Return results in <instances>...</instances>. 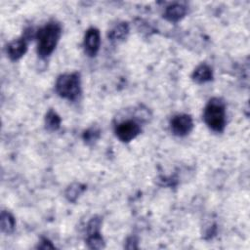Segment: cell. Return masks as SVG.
<instances>
[{"label":"cell","mask_w":250,"mask_h":250,"mask_svg":"<svg viewBox=\"0 0 250 250\" xmlns=\"http://www.w3.org/2000/svg\"><path fill=\"white\" fill-rule=\"evenodd\" d=\"M84 189H85L84 186H82L80 184H73L67 188L65 196L67 197V199L69 201H75L76 198L83 192Z\"/></svg>","instance_id":"13"},{"label":"cell","mask_w":250,"mask_h":250,"mask_svg":"<svg viewBox=\"0 0 250 250\" xmlns=\"http://www.w3.org/2000/svg\"><path fill=\"white\" fill-rule=\"evenodd\" d=\"M16 221L11 213L7 211H2L1 213V230L4 233H12L15 229Z\"/></svg>","instance_id":"11"},{"label":"cell","mask_w":250,"mask_h":250,"mask_svg":"<svg viewBox=\"0 0 250 250\" xmlns=\"http://www.w3.org/2000/svg\"><path fill=\"white\" fill-rule=\"evenodd\" d=\"M99 137H100V130L96 128H90L87 131H85L83 134V139L87 144L95 142Z\"/></svg>","instance_id":"15"},{"label":"cell","mask_w":250,"mask_h":250,"mask_svg":"<svg viewBox=\"0 0 250 250\" xmlns=\"http://www.w3.org/2000/svg\"><path fill=\"white\" fill-rule=\"evenodd\" d=\"M45 125L46 129L49 131H56L60 128L61 125V118L57 114L56 111L53 109H50L45 117Z\"/></svg>","instance_id":"12"},{"label":"cell","mask_w":250,"mask_h":250,"mask_svg":"<svg viewBox=\"0 0 250 250\" xmlns=\"http://www.w3.org/2000/svg\"><path fill=\"white\" fill-rule=\"evenodd\" d=\"M170 127L174 135L184 137L192 130L193 121L190 115L181 113L173 116V118L170 121Z\"/></svg>","instance_id":"4"},{"label":"cell","mask_w":250,"mask_h":250,"mask_svg":"<svg viewBox=\"0 0 250 250\" xmlns=\"http://www.w3.org/2000/svg\"><path fill=\"white\" fill-rule=\"evenodd\" d=\"M205 124L214 132H223L226 127V106L219 98L211 99L203 112Z\"/></svg>","instance_id":"2"},{"label":"cell","mask_w":250,"mask_h":250,"mask_svg":"<svg viewBox=\"0 0 250 250\" xmlns=\"http://www.w3.org/2000/svg\"><path fill=\"white\" fill-rule=\"evenodd\" d=\"M141 133L140 125L134 120H126L119 123L115 127L116 137L124 143H128L135 139Z\"/></svg>","instance_id":"5"},{"label":"cell","mask_w":250,"mask_h":250,"mask_svg":"<svg viewBox=\"0 0 250 250\" xmlns=\"http://www.w3.org/2000/svg\"><path fill=\"white\" fill-rule=\"evenodd\" d=\"M27 50V44L24 38H18L10 42L7 46V54L12 61L21 59Z\"/></svg>","instance_id":"7"},{"label":"cell","mask_w":250,"mask_h":250,"mask_svg":"<svg viewBox=\"0 0 250 250\" xmlns=\"http://www.w3.org/2000/svg\"><path fill=\"white\" fill-rule=\"evenodd\" d=\"M101 36L100 31L96 27H90L87 29L84 36V51L89 57H95L100 49Z\"/></svg>","instance_id":"6"},{"label":"cell","mask_w":250,"mask_h":250,"mask_svg":"<svg viewBox=\"0 0 250 250\" xmlns=\"http://www.w3.org/2000/svg\"><path fill=\"white\" fill-rule=\"evenodd\" d=\"M86 242H87L89 248H91V249H101L104 246V239L101 236L100 232L93 233V234H88Z\"/></svg>","instance_id":"14"},{"label":"cell","mask_w":250,"mask_h":250,"mask_svg":"<svg viewBox=\"0 0 250 250\" xmlns=\"http://www.w3.org/2000/svg\"><path fill=\"white\" fill-rule=\"evenodd\" d=\"M38 248L40 249H53L55 248V246L46 238H43L42 241L40 242V244H38Z\"/></svg>","instance_id":"16"},{"label":"cell","mask_w":250,"mask_h":250,"mask_svg":"<svg viewBox=\"0 0 250 250\" xmlns=\"http://www.w3.org/2000/svg\"><path fill=\"white\" fill-rule=\"evenodd\" d=\"M187 14V7L180 3H174L166 7L164 12V18L171 21L177 22Z\"/></svg>","instance_id":"8"},{"label":"cell","mask_w":250,"mask_h":250,"mask_svg":"<svg viewBox=\"0 0 250 250\" xmlns=\"http://www.w3.org/2000/svg\"><path fill=\"white\" fill-rule=\"evenodd\" d=\"M55 88L60 97L74 101L81 93L79 74L75 72L60 75L56 81Z\"/></svg>","instance_id":"3"},{"label":"cell","mask_w":250,"mask_h":250,"mask_svg":"<svg viewBox=\"0 0 250 250\" xmlns=\"http://www.w3.org/2000/svg\"><path fill=\"white\" fill-rule=\"evenodd\" d=\"M129 33V24L125 21L116 24L108 33V38L112 42H121L126 39Z\"/></svg>","instance_id":"10"},{"label":"cell","mask_w":250,"mask_h":250,"mask_svg":"<svg viewBox=\"0 0 250 250\" xmlns=\"http://www.w3.org/2000/svg\"><path fill=\"white\" fill-rule=\"evenodd\" d=\"M191 78L194 82H196L198 84L211 81L213 79L212 69L209 65L202 63L194 69V71L191 74Z\"/></svg>","instance_id":"9"},{"label":"cell","mask_w":250,"mask_h":250,"mask_svg":"<svg viewBox=\"0 0 250 250\" xmlns=\"http://www.w3.org/2000/svg\"><path fill=\"white\" fill-rule=\"evenodd\" d=\"M61 34L62 27L60 23L55 21L48 22L37 31V53L41 58H47L53 53Z\"/></svg>","instance_id":"1"}]
</instances>
